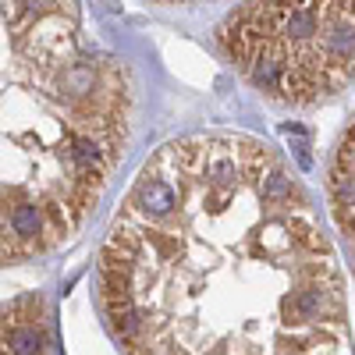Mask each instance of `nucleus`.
Instances as JSON below:
<instances>
[{
  "instance_id": "f257e3e1",
  "label": "nucleus",
  "mask_w": 355,
  "mask_h": 355,
  "mask_svg": "<svg viewBox=\"0 0 355 355\" xmlns=\"http://www.w3.org/2000/svg\"><path fill=\"white\" fill-rule=\"evenodd\" d=\"M135 85L82 0H0V266L68 242L132 135Z\"/></svg>"
},
{
  "instance_id": "f03ea898",
  "label": "nucleus",
  "mask_w": 355,
  "mask_h": 355,
  "mask_svg": "<svg viewBox=\"0 0 355 355\" xmlns=\"http://www.w3.org/2000/svg\"><path fill=\"white\" fill-rule=\"evenodd\" d=\"M217 43L266 100L316 107L355 85V0H245Z\"/></svg>"
},
{
  "instance_id": "7ed1b4c3",
  "label": "nucleus",
  "mask_w": 355,
  "mask_h": 355,
  "mask_svg": "<svg viewBox=\"0 0 355 355\" xmlns=\"http://www.w3.org/2000/svg\"><path fill=\"white\" fill-rule=\"evenodd\" d=\"M0 355H46V309L40 295L0 306Z\"/></svg>"
},
{
  "instance_id": "20e7f679",
  "label": "nucleus",
  "mask_w": 355,
  "mask_h": 355,
  "mask_svg": "<svg viewBox=\"0 0 355 355\" xmlns=\"http://www.w3.org/2000/svg\"><path fill=\"white\" fill-rule=\"evenodd\" d=\"M327 202L338 231L352 242L355 249V121L341 135L331 171H327Z\"/></svg>"
},
{
  "instance_id": "39448f33",
  "label": "nucleus",
  "mask_w": 355,
  "mask_h": 355,
  "mask_svg": "<svg viewBox=\"0 0 355 355\" xmlns=\"http://www.w3.org/2000/svg\"><path fill=\"white\" fill-rule=\"evenodd\" d=\"M157 4H202V0H157Z\"/></svg>"
}]
</instances>
